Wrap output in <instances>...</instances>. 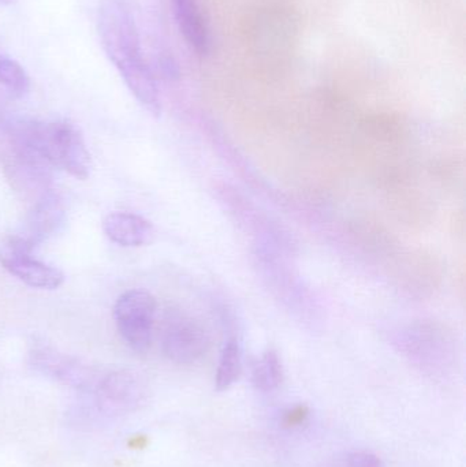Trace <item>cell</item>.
Returning a JSON list of instances; mask_svg holds the SVG:
<instances>
[{
    "mask_svg": "<svg viewBox=\"0 0 466 467\" xmlns=\"http://www.w3.org/2000/svg\"><path fill=\"white\" fill-rule=\"evenodd\" d=\"M2 134L26 145L49 166L63 170L77 180L84 181L90 175L92 161L84 137L67 120H7L2 125Z\"/></svg>",
    "mask_w": 466,
    "mask_h": 467,
    "instance_id": "6da1fadb",
    "label": "cell"
},
{
    "mask_svg": "<svg viewBox=\"0 0 466 467\" xmlns=\"http://www.w3.org/2000/svg\"><path fill=\"white\" fill-rule=\"evenodd\" d=\"M101 44L120 76L147 67L133 16L119 0H104L98 16Z\"/></svg>",
    "mask_w": 466,
    "mask_h": 467,
    "instance_id": "7a4b0ae2",
    "label": "cell"
},
{
    "mask_svg": "<svg viewBox=\"0 0 466 467\" xmlns=\"http://www.w3.org/2000/svg\"><path fill=\"white\" fill-rule=\"evenodd\" d=\"M2 164L5 178L11 188L30 202H37L44 194L52 191L51 166L35 150L16 140L5 137Z\"/></svg>",
    "mask_w": 466,
    "mask_h": 467,
    "instance_id": "3957f363",
    "label": "cell"
},
{
    "mask_svg": "<svg viewBox=\"0 0 466 467\" xmlns=\"http://www.w3.org/2000/svg\"><path fill=\"white\" fill-rule=\"evenodd\" d=\"M156 310V299L144 290L126 291L115 302L118 332L131 350L145 353L152 345Z\"/></svg>",
    "mask_w": 466,
    "mask_h": 467,
    "instance_id": "277c9868",
    "label": "cell"
},
{
    "mask_svg": "<svg viewBox=\"0 0 466 467\" xmlns=\"http://www.w3.org/2000/svg\"><path fill=\"white\" fill-rule=\"evenodd\" d=\"M210 345V334L199 320L181 310L167 313L161 331V348L170 361L194 364L207 354Z\"/></svg>",
    "mask_w": 466,
    "mask_h": 467,
    "instance_id": "5b68a950",
    "label": "cell"
},
{
    "mask_svg": "<svg viewBox=\"0 0 466 467\" xmlns=\"http://www.w3.org/2000/svg\"><path fill=\"white\" fill-rule=\"evenodd\" d=\"M32 242L24 235H13L0 244V265L24 282L38 290H57L65 282L62 271L33 257Z\"/></svg>",
    "mask_w": 466,
    "mask_h": 467,
    "instance_id": "8992f818",
    "label": "cell"
},
{
    "mask_svg": "<svg viewBox=\"0 0 466 467\" xmlns=\"http://www.w3.org/2000/svg\"><path fill=\"white\" fill-rule=\"evenodd\" d=\"M30 362L43 375L77 389L93 391L100 379L96 375L95 370L84 362L74 358V357L59 353L51 346L44 345V343H36L33 346L30 350Z\"/></svg>",
    "mask_w": 466,
    "mask_h": 467,
    "instance_id": "52a82bcc",
    "label": "cell"
},
{
    "mask_svg": "<svg viewBox=\"0 0 466 467\" xmlns=\"http://www.w3.org/2000/svg\"><path fill=\"white\" fill-rule=\"evenodd\" d=\"M93 394L98 409L106 413H130L144 402L145 387L131 370H115L98 379Z\"/></svg>",
    "mask_w": 466,
    "mask_h": 467,
    "instance_id": "ba28073f",
    "label": "cell"
},
{
    "mask_svg": "<svg viewBox=\"0 0 466 467\" xmlns=\"http://www.w3.org/2000/svg\"><path fill=\"white\" fill-rule=\"evenodd\" d=\"M65 202L52 189L37 202H33L32 210L27 216L26 234L24 236L36 247L59 233L65 226Z\"/></svg>",
    "mask_w": 466,
    "mask_h": 467,
    "instance_id": "9c48e42d",
    "label": "cell"
},
{
    "mask_svg": "<svg viewBox=\"0 0 466 467\" xmlns=\"http://www.w3.org/2000/svg\"><path fill=\"white\" fill-rule=\"evenodd\" d=\"M103 230L114 244L125 247L145 246L155 238L152 224L147 219L134 213H109L104 219Z\"/></svg>",
    "mask_w": 466,
    "mask_h": 467,
    "instance_id": "30bf717a",
    "label": "cell"
},
{
    "mask_svg": "<svg viewBox=\"0 0 466 467\" xmlns=\"http://www.w3.org/2000/svg\"><path fill=\"white\" fill-rule=\"evenodd\" d=\"M175 19L186 43L197 52L207 54L210 36L196 0H171Z\"/></svg>",
    "mask_w": 466,
    "mask_h": 467,
    "instance_id": "8fae6325",
    "label": "cell"
},
{
    "mask_svg": "<svg viewBox=\"0 0 466 467\" xmlns=\"http://www.w3.org/2000/svg\"><path fill=\"white\" fill-rule=\"evenodd\" d=\"M243 370V351L237 337H232L224 342L216 369L215 386L218 391H226L240 378Z\"/></svg>",
    "mask_w": 466,
    "mask_h": 467,
    "instance_id": "7c38bea8",
    "label": "cell"
},
{
    "mask_svg": "<svg viewBox=\"0 0 466 467\" xmlns=\"http://www.w3.org/2000/svg\"><path fill=\"white\" fill-rule=\"evenodd\" d=\"M284 380V369L281 359L274 350H267L254 367L252 381L254 387L262 392H271L278 389Z\"/></svg>",
    "mask_w": 466,
    "mask_h": 467,
    "instance_id": "4fadbf2b",
    "label": "cell"
},
{
    "mask_svg": "<svg viewBox=\"0 0 466 467\" xmlns=\"http://www.w3.org/2000/svg\"><path fill=\"white\" fill-rule=\"evenodd\" d=\"M0 87L10 98L22 99L29 93L30 78L16 60L0 54Z\"/></svg>",
    "mask_w": 466,
    "mask_h": 467,
    "instance_id": "5bb4252c",
    "label": "cell"
},
{
    "mask_svg": "<svg viewBox=\"0 0 466 467\" xmlns=\"http://www.w3.org/2000/svg\"><path fill=\"white\" fill-rule=\"evenodd\" d=\"M349 467H385L378 455L368 451L352 452L347 458Z\"/></svg>",
    "mask_w": 466,
    "mask_h": 467,
    "instance_id": "9a60e30c",
    "label": "cell"
},
{
    "mask_svg": "<svg viewBox=\"0 0 466 467\" xmlns=\"http://www.w3.org/2000/svg\"><path fill=\"white\" fill-rule=\"evenodd\" d=\"M16 2V0H0V5H13V3Z\"/></svg>",
    "mask_w": 466,
    "mask_h": 467,
    "instance_id": "2e32d148",
    "label": "cell"
}]
</instances>
